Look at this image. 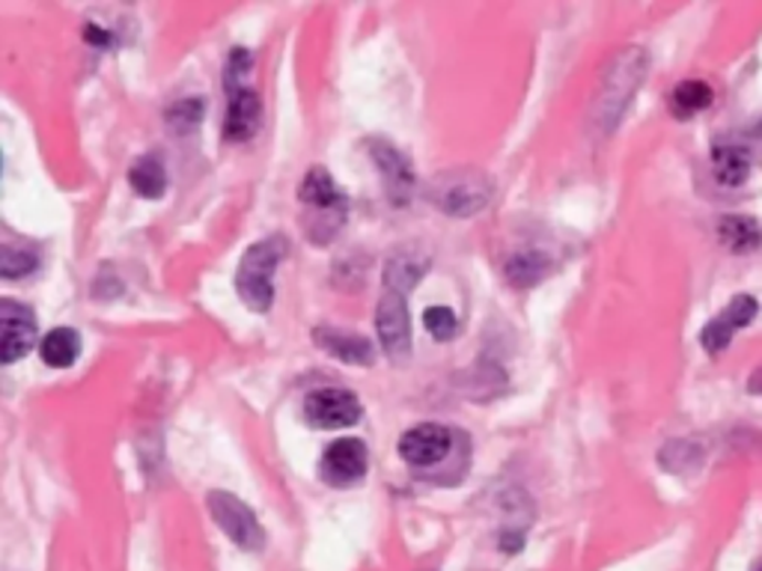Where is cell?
Masks as SVG:
<instances>
[{"instance_id":"obj_17","label":"cell","mask_w":762,"mask_h":571,"mask_svg":"<svg viewBox=\"0 0 762 571\" xmlns=\"http://www.w3.org/2000/svg\"><path fill=\"white\" fill-rule=\"evenodd\" d=\"M426 268H430V260H426V256H417V253L411 251H400L388 262L384 283H388V289L409 295V289L421 281L423 274H426Z\"/></svg>"},{"instance_id":"obj_16","label":"cell","mask_w":762,"mask_h":571,"mask_svg":"<svg viewBox=\"0 0 762 571\" xmlns=\"http://www.w3.org/2000/svg\"><path fill=\"white\" fill-rule=\"evenodd\" d=\"M718 235L721 242L735 253L756 251L762 244V226L748 214H727L721 223H718Z\"/></svg>"},{"instance_id":"obj_13","label":"cell","mask_w":762,"mask_h":571,"mask_svg":"<svg viewBox=\"0 0 762 571\" xmlns=\"http://www.w3.org/2000/svg\"><path fill=\"white\" fill-rule=\"evenodd\" d=\"M316 346L334 355L342 363H354V367H370L375 358L370 339L354 337L349 330H334V328H316Z\"/></svg>"},{"instance_id":"obj_3","label":"cell","mask_w":762,"mask_h":571,"mask_svg":"<svg viewBox=\"0 0 762 571\" xmlns=\"http://www.w3.org/2000/svg\"><path fill=\"white\" fill-rule=\"evenodd\" d=\"M298 200L304 203L307 212H316V221L325 223V239H331L340 230L342 218H346V194L340 191V184L334 182L331 173L325 167H314L310 173L301 179L298 188ZM319 223L310 235H319Z\"/></svg>"},{"instance_id":"obj_1","label":"cell","mask_w":762,"mask_h":571,"mask_svg":"<svg viewBox=\"0 0 762 571\" xmlns=\"http://www.w3.org/2000/svg\"><path fill=\"white\" fill-rule=\"evenodd\" d=\"M286 253H289V244L281 235H268L247 247L235 272V292L247 304V310L268 313L274 300V272Z\"/></svg>"},{"instance_id":"obj_25","label":"cell","mask_w":762,"mask_h":571,"mask_svg":"<svg viewBox=\"0 0 762 571\" xmlns=\"http://www.w3.org/2000/svg\"><path fill=\"white\" fill-rule=\"evenodd\" d=\"M753 571H762V562H760V565H756V569H753Z\"/></svg>"},{"instance_id":"obj_20","label":"cell","mask_w":762,"mask_h":571,"mask_svg":"<svg viewBox=\"0 0 762 571\" xmlns=\"http://www.w3.org/2000/svg\"><path fill=\"white\" fill-rule=\"evenodd\" d=\"M546 272H548V260L542 256V253L525 251L507 260V277H509V283H516V286H533V283H539L542 277H546Z\"/></svg>"},{"instance_id":"obj_22","label":"cell","mask_w":762,"mask_h":571,"mask_svg":"<svg viewBox=\"0 0 762 571\" xmlns=\"http://www.w3.org/2000/svg\"><path fill=\"white\" fill-rule=\"evenodd\" d=\"M423 325L430 328V334L438 339V342H447V339L456 337V330H459V319H456V313L449 310V307H430L426 316H423Z\"/></svg>"},{"instance_id":"obj_12","label":"cell","mask_w":762,"mask_h":571,"mask_svg":"<svg viewBox=\"0 0 762 571\" xmlns=\"http://www.w3.org/2000/svg\"><path fill=\"white\" fill-rule=\"evenodd\" d=\"M263 123V102L251 87H239L230 93V107H226L224 137L233 144L251 140L256 128Z\"/></svg>"},{"instance_id":"obj_11","label":"cell","mask_w":762,"mask_h":571,"mask_svg":"<svg viewBox=\"0 0 762 571\" xmlns=\"http://www.w3.org/2000/svg\"><path fill=\"white\" fill-rule=\"evenodd\" d=\"M370 156L379 167V176L384 179V188H388V197H391L393 205H405L414 194V173H411V165L405 161L396 146H391L388 140H372Z\"/></svg>"},{"instance_id":"obj_8","label":"cell","mask_w":762,"mask_h":571,"mask_svg":"<svg viewBox=\"0 0 762 571\" xmlns=\"http://www.w3.org/2000/svg\"><path fill=\"white\" fill-rule=\"evenodd\" d=\"M36 346V319L19 300H0V360L15 363Z\"/></svg>"},{"instance_id":"obj_15","label":"cell","mask_w":762,"mask_h":571,"mask_svg":"<svg viewBox=\"0 0 762 571\" xmlns=\"http://www.w3.org/2000/svg\"><path fill=\"white\" fill-rule=\"evenodd\" d=\"M42 363L51 369H68L81 358V337L75 328H54L40 342Z\"/></svg>"},{"instance_id":"obj_9","label":"cell","mask_w":762,"mask_h":571,"mask_svg":"<svg viewBox=\"0 0 762 571\" xmlns=\"http://www.w3.org/2000/svg\"><path fill=\"white\" fill-rule=\"evenodd\" d=\"M449 444H453V435H449L447 426H441V423H421V426L409 429L400 437L396 450H400V458L405 465L432 467L447 458Z\"/></svg>"},{"instance_id":"obj_6","label":"cell","mask_w":762,"mask_h":571,"mask_svg":"<svg viewBox=\"0 0 762 571\" xmlns=\"http://www.w3.org/2000/svg\"><path fill=\"white\" fill-rule=\"evenodd\" d=\"M361 402L352 390L322 388L304 402V420L314 429H346L361 420Z\"/></svg>"},{"instance_id":"obj_23","label":"cell","mask_w":762,"mask_h":571,"mask_svg":"<svg viewBox=\"0 0 762 571\" xmlns=\"http://www.w3.org/2000/svg\"><path fill=\"white\" fill-rule=\"evenodd\" d=\"M200 119H203V102H200V98H186V102L170 107L167 126L177 128V131H191Z\"/></svg>"},{"instance_id":"obj_7","label":"cell","mask_w":762,"mask_h":571,"mask_svg":"<svg viewBox=\"0 0 762 571\" xmlns=\"http://www.w3.org/2000/svg\"><path fill=\"white\" fill-rule=\"evenodd\" d=\"M375 330H379L381 349L388 351V358L405 360L411 355V325L409 307H405V295L402 292L384 289L375 307Z\"/></svg>"},{"instance_id":"obj_4","label":"cell","mask_w":762,"mask_h":571,"mask_svg":"<svg viewBox=\"0 0 762 571\" xmlns=\"http://www.w3.org/2000/svg\"><path fill=\"white\" fill-rule=\"evenodd\" d=\"M209 512L215 518V524L230 536V542H235L245 551H260L265 542V532L256 521L254 509L239 500L230 491H212L209 494Z\"/></svg>"},{"instance_id":"obj_5","label":"cell","mask_w":762,"mask_h":571,"mask_svg":"<svg viewBox=\"0 0 762 571\" xmlns=\"http://www.w3.org/2000/svg\"><path fill=\"white\" fill-rule=\"evenodd\" d=\"M367 467H370L367 444L358 437H337L322 453L319 476L334 488H352L367 476Z\"/></svg>"},{"instance_id":"obj_18","label":"cell","mask_w":762,"mask_h":571,"mask_svg":"<svg viewBox=\"0 0 762 571\" xmlns=\"http://www.w3.org/2000/svg\"><path fill=\"white\" fill-rule=\"evenodd\" d=\"M128 182H131V188H135L140 197L156 200V197L165 194V188H167L165 165H161L156 156L137 158L135 165H131V170H128Z\"/></svg>"},{"instance_id":"obj_19","label":"cell","mask_w":762,"mask_h":571,"mask_svg":"<svg viewBox=\"0 0 762 571\" xmlns=\"http://www.w3.org/2000/svg\"><path fill=\"white\" fill-rule=\"evenodd\" d=\"M712 87L703 84V81H682V84H676L674 93H670V107H674L676 117L685 119L706 110V107L712 105Z\"/></svg>"},{"instance_id":"obj_24","label":"cell","mask_w":762,"mask_h":571,"mask_svg":"<svg viewBox=\"0 0 762 571\" xmlns=\"http://www.w3.org/2000/svg\"><path fill=\"white\" fill-rule=\"evenodd\" d=\"M247 68H251V51H247V49H233L230 60H226V75H224L226 89H230V93L242 87L239 81L245 78Z\"/></svg>"},{"instance_id":"obj_21","label":"cell","mask_w":762,"mask_h":571,"mask_svg":"<svg viewBox=\"0 0 762 571\" xmlns=\"http://www.w3.org/2000/svg\"><path fill=\"white\" fill-rule=\"evenodd\" d=\"M36 265H40L36 253L19 251V247H12V244L3 247V256H0V274H3L7 281H15V277H24V274L36 272Z\"/></svg>"},{"instance_id":"obj_10","label":"cell","mask_w":762,"mask_h":571,"mask_svg":"<svg viewBox=\"0 0 762 571\" xmlns=\"http://www.w3.org/2000/svg\"><path fill=\"white\" fill-rule=\"evenodd\" d=\"M756 310H760L756 298H751V295H735V298L723 307L721 316L709 321V325L700 330V346H703L709 355L723 351L730 342H733L735 330L744 328V325H751V321L756 319Z\"/></svg>"},{"instance_id":"obj_2","label":"cell","mask_w":762,"mask_h":571,"mask_svg":"<svg viewBox=\"0 0 762 571\" xmlns=\"http://www.w3.org/2000/svg\"><path fill=\"white\" fill-rule=\"evenodd\" d=\"M430 200L449 218H470L489 205V176L479 173V170H444L432 179Z\"/></svg>"},{"instance_id":"obj_14","label":"cell","mask_w":762,"mask_h":571,"mask_svg":"<svg viewBox=\"0 0 762 571\" xmlns=\"http://www.w3.org/2000/svg\"><path fill=\"white\" fill-rule=\"evenodd\" d=\"M712 165L718 182L727 188H739L751 176V152L739 144H718L712 149Z\"/></svg>"}]
</instances>
